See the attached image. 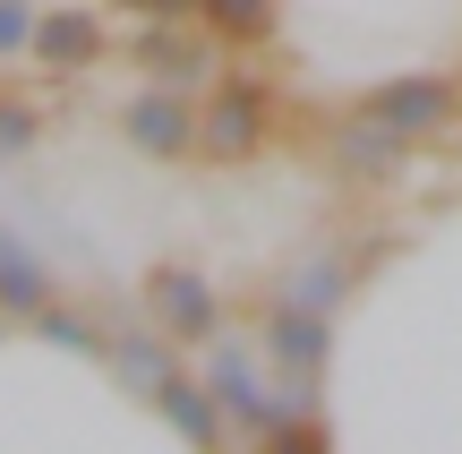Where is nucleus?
Here are the masks:
<instances>
[{
	"instance_id": "obj_1",
	"label": "nucleus",
	"mask_w": 462,
	"mask_h": 454,
	"mask_svg": "<svg viewBox=\"0 0 462 454\" xmlns=\"http://www.w3.org/2000/svg\"><path fill=\"white\" fill-rule=\"evenodd\" d=\"M360 112L377 120V129H394L402 146H411V137H437V129H454V120H462V78L411 69V78H385V86H368V95H360Z\"/></svg>"
},
{
	"instance_id": "obj_2",
	"label": "nucleus",
	"mask_w": 462,
	"mask_h": 454,
	"mask_svg": "<svg viewBox=\"0 0 462 454\" xmlns=\"http://www.w3.org/2000/svg\"><path fill=\"white\" fill-rule=\"evenodd\" d=\"M265 129H274V86H265V78H223L215 103L198 112V137L215 154H257Z\"/></svg>"
},
{
	"instance_id": "obj_3",
	"label": "nucleus",
	"mask_w": 462,
	"mask_h": 454,
	"mask_svg": "<svg viewBox=\"0 0 462 454\" xmlns=\"http://www.w3.org/2000/svg\"><path fill=\"white\" fill-rule=\"evenodd\" d=\"M129 51H137V60H146L163 86H198V78H215V43H198V34L171 26V17H154V26L137 34Z\"/></svg>"
},
{
	"instance_id": "obj_4",
	"label": "nucleus",
	"mask_w": 462,
	"mask_h": 454,
	"mask_svg": "<svg viewBox=\"0 0 462 454\" xmlns=\"http://www.w3.org/2000/svg\"><path fill=\"white\" fill-rule=\"evenodd\" d=\"M26 51H43L51 69H86V60H103V17L95 9H51V17H34Z\"/></svg>"
},
{
	"instance_id": "obj_5",
	"label": "nucleus",
	"mask_w": 462,
	"mask_h": 454,
	"mask_svg": "<svg viewBox=\"0 0 462 454\" xmlns=\"http://www.w3.org/2000/svg\"><path fill=\"white\" fill-rule=\"evenodd\" d=\"M129 137H137V146H154V154H180L189 137H198V112H189L180 95H137L129 103Z\"/></svg>"
},
{
	"instance_id": "obj_6",
	"label": "nucleus",
	"mask_w": 462,
	"mask_h": 454,
	"mask_svg": "<svg viewBox=\"0 0 462 454\" xmlns=\"http://www.w3.org/2000/svg\"><path fill=\"white\" fill-rule=\"evenodd\" d=\"M198 17L223 34V43H265L282 17V0H198Z\"/></svg>"
},
{
	"instance_id": "obj_7",
	"label": "nucleus",
	"mask_w": 462,
	"mask_h": 454,
	"mask_svg": "<svg viewBox=\"0 0 462 454\" xmlns=\"http://www.w3.org/2000/svg\"><path fill=\"white\" fill-rule=\"evenodd\" d=\"M34 43V9L26 0H0V51H26Z\"/></svg>"
},
{
	"instance_id": "obj_8",
	"label": "nucleus",
	"mask_w": 462,
	"mask_h": 454,
	"mask_svg": "<svg viewBox=\"0 0 462 454\" xmlns=\"http://www.w3.org/2000/svg\"><path fill=\"white\" fill-rule=\"evenodd\" d=\"M120 9H137V17H189L198 0H120Z\"/></svg>"
}]
</instances>
